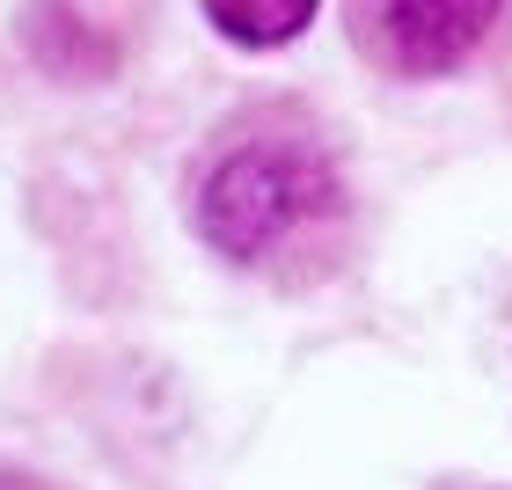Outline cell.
<instances>
[{"mask_svg":"<svg viewBox=\"0 0 512 490\" xmlns=\"http://www.w3.org/2000/svg\"><path fill=\"white\" fill-rule=\"evenodd\" d=\"M191 220L205 249H220L227 264L300 286V278H322L337 264L344 183L308 132L286 125L227 132L191 183Z\"/></svg>","mask_w":512,"mask_h":490,"instance_id":"cell-1","label":"cell"},{"mask_svg":"<svg viewBox=\"0 0 512 490\" xmlns=\"http://www.w3.org/2000/svg\"><path fill=\"white\" fill-rule=\"evenodd\" d=\"M505 0H352L359 52L403 81L454 74L483 37L498 30Z\"/></svg>","mask_w":512,"mask_h":490,"instance_id":"cell-2","label":"cell"},{"mask_svg":"<svg viewBox=\"0 0 512 490\" xmlns=\"http://www.w3.org/2000/svg\"><path fill=\"white\" fill-rule=\"evenodd\" d=\"M315 15H322V0H205V22H213L227 44H249V52L293 44Z\"/></svg>","mask_w":512,"mask_h":490,"instance_id":"cell-3","label":"cell"},{"mask_svg":"<svg viewBox=\"0 0 512 490\" xmlns=\"http://www.w3.org/2000/svg\"><path fill=\"white\" fill-rule=\"evenodd\" d=\"M0 490H44L30 469H8V461H0Z\"/></svg>","mask_w":512,"mask_h":490,"instance_id":"cell-4","label":"cell"}]
</instances>
